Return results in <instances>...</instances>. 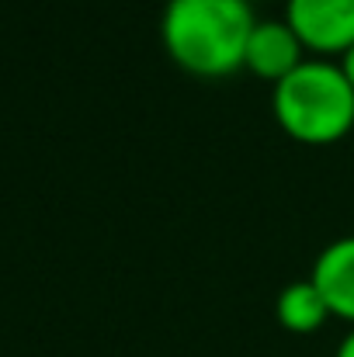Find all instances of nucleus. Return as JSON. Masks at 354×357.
Here are the masks:
<instances>
[{
	"label": "nucleus",
	"instance_id": "f257e3e1",
	"mask_svg": "<svg viewBox=\"0 0 354 357\" xmlns=\"http://www.w3.org/2000/svg\"><path fill=\"white\" fill-rule=\"evenodd\" d=\"M253 24L250 0H167L160 38L184 73L219 80L243 70Z\"/></svg>",
	"mask_w": 354,
	"mask_h": 357
},
{
	"label": "nucleus",
	"instance_id": "f03ea898",
	"mask_svg": "<svg viewBox=\"0 0 354 357\" xmlns=\"http://www.w3.org/2000/svg\"><path fill=\"white\" fill-rule=\"evenodd\" d=\"M271 112L281 132L302 146H334L354 128V91L330 59H306L274 84Z\"/></svg>",
	"mask_w": 354,
	"mask_h": 357
},
{
	"label": "nucleus",
	"instance_id": "7ed1b4c3",
	"mask_svg": "<svg viewBox=\"0 0 354 357\" xmlns=\"http://www.w3.org/2000/svg\"><path fill=\"white\" fill-rule=\"evenodd\" d=\"M285 21L306 52L344 56L354 45V0H285Z\"/></svg>",
	"mask_w": 354,
	"mask_h": 357
},
{
	"label": "nucleus",
	"instance_id": "20e7f679",
	"mask_svg": "<svg viewBox=\"0 0 354 357\" xmlns=\"http://www.w3.org/2000/svg\"><path fill=\"white\" fill-rule=\"evenodd\" d=\"M306 63V49L299 42V35L288 28V21H257L246 42V59L243 70H250L260 80L281 84L292 70H299Z\"/></svg>",
	"mask_w": 354,
	"mask_h": 357
},
{
	"label": "nucleus",
	"instance_id": "39448f33",
	"mask_svg": "<svg viewBox=\"0 0 354 357\" xmlns=\"http://www.w3.org/2000/svg\"><path fill=\"white\" fill-rule=\"evenodd\" d=\"M309 278L323 291L330 316L354 326V236H341L323 246Z\"/></svg>",
	"mask_w": 354,
	"mask_h": 357
},
{
	"label": "nucleus",
	"instance_id": "423d86ee",
	"mask_svg": "<svg viewBox=\"0 0 354 357\" xmlns=\"http://www.w3.org/2000/svg\"><path fill=\"white\" fill-rule=\"evenodd\" d=\"M274 316H278V323H281L288 333L306 337V333L323 330V323L330 319V305H327L323 291L316 288V281L306 278V281H292V284H285V288L278 291V298H274Z\"/></svg>",
	"mask_w": 354,
	"mask_h": 357
},
{
	"label": "nucleus",
	"instance_id": "0eeeda50",
	"mask_svg": "<svg viewBox=\"0 0 354 357\" xmlns=\"http://www.w3.org/2000/svg\"><path fill=\"white\" fill-rule=\"evenodd\" d=\"M341 70H344V77H348V84H351V91H354V45L341 56Z\"/></svg>",
	"mask_w": 354,
	"mask_h": 357
},
{
	"label": "nucleus",
	"instance_id": "6e6552de",
	"mask_svg": "<svg viewBox=\"0 0 354 357\" xmlns=\"http://www.w3.org/2000/svg\"><path fill=\"white\" fill-rule=\"evenodd\" d=\"M334 357H354V326H351V333L337 344V354H334Z\"/></svg>",
	"mask_w": 354,
	"mask_h": 357
},
{
	"label": "nucleus",
	"instance_id": "1a4fd4ad",
	"mask_svg": "<svg viewBox=\"0 0 354 357\" xmlns=\"http://www.w3.org/2000/svg\"><path fill=\"white\" fill-rule=\"evenodd\" d=\"M250 3H260V0H250Z\"/></svg>",
	"mask_w": 354,
	"mask_h": 357
}]
</instances>
